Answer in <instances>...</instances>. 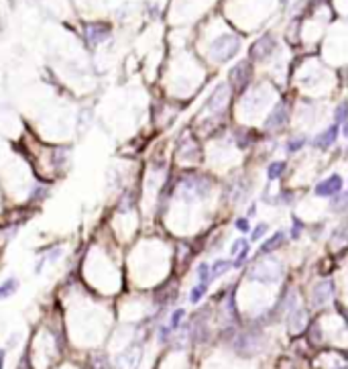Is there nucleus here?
<instances>
[{
    "instance_id": "obj_14",
    "label": "nucleus",
    "mask_w": 348,
    "mask_h": 369,
    "mask_svg": "<svg viewBox=\"0 0 348 369\" xmlns=\"http://www.w3.org/2000/svg\"><path fill=\"white\" fill-rule=\"evenodd\" d=\"M236 226H238L240 230H247V228H249V223H247V218H240V221L236 223Z\"/></svg>"
},
{
    "instance_id": "obj_6",
    "label": "nucleus",
    "mask_w": 348,
    "mask_h": 369,
    "mask_svg": "<svg viewBox=\"0 0 348 369\" xmlns=\"http://www.w3.org/2000/svg\"><path fill=\"white\" fill-rule=\"evenodd\" d=\"M336 135H338V124H334V126H330V129L324 133L320 139L316 141V145H320V147H326V145H330L334 139H336Z\"/></svg>"
},
{
    "instance_id": "obj_2",
    "label": "nucleus",
    "mask_w": 348,
    "mask_h": 369,
    "mask_svg": "<svg viewBox=\"0 0 348 369\" xmlns=\"http://www.w3.org/2000/svg\"><path fill=\"white\" fill-rule=\"evenodd\" d=\"M342 188V178L340 176H330L328 180H324L322 184L316 186V194L318 196H332L336 192H340Z\"/></svg>"
},
{
    "instance_id": "obj_12",
    "label": "nucleus",
    "mask_w": 348,
    "mask_h": 369,
    "mask_svg": "<svg viewBox=\"0 0 348 369\" xmlns=\"http://www.w3.org/2000/svg\"><path fill=\"white\" fill-rule=\"evenodd\" d=\"M198 275H200V280H202L204 284L208 282V265H206V263H202L200 267H198Z\"/></svg>"
},
{
    "instance_id": "obj_10",
    "label": "nucleus",
    "mask_w": 348,
    "mask_h": 369,
    "mask_svg": "<svg viewBox=\"0 0 348 369\" xmlns=\"http://www.w3.org/2000/svg\"><path fill=\"white\" fill-rule=\"evenodd\" d=\"M206 284H200V286H195L193 290H192V302H200V298L206 294Z\"/></svg>"
},
{
    "instance_id": "obj_7",
    "label": "nucleus",
    "mask_w": 348,
    "mask_h": 369,
    "mask_svg": "<svg viewBox=\"0 0 348 369\" xmlns=\"http://www.w3.org/2000/svg\"><path fill=\"white\" fill-rule=\"evenodd\" d=\"M17 290V280H8L6 284L0 286V298H4V296H10Z\"/></svg>"
},
{
    "instance_id": "obj_11",
    "label": "nucleus",
    "mask_w": 348,
    "mask_h": 369,
    "mask_svg": "<svg viewBox=\"0 0 348 369\" xmlns=\"http://www.w3.org/2000/svg\"><path fill=\"white\" fill-rule=\"evenodd\" d=\"M281 171H283V164H273V165L269 167V174H267V176H269L271 180H275L277 176L281 174Z\"/></svg>"
},
{
    "instance_id": "obj_1",
    "label": "nucleus",
    "mask_w": 348,
    "mask_h": 369,
    "mask_svg": "<svg viewBox=\"0 0 348 369\" xmlns=\"http://www.w3.org/2000/svg\"><path fill=\"white\" fill-rule=\"evenodd\" d=\"M238 47H240L238 37L224 35V37H220V39L214 41V45H212V53H214L216 60L226 62V60H230V57L238 51Z\"/></svg>"
},
{
    "instance_id": "obj_4",
    "label": "nucleus",
    "mask_w": 348,
    "mask_h": 369,
    "mask_svg": "<svg viewBox=\"0 0 348 369\" xmlns=\"http://www.w3.org/2000/svg\"><path fill=\"white\" fill-rule=\"evenodd\" d=\"M230 76H232V82H234V84L240 88V86L249 80V76H251V74H249V63H247V62H240V63L234 67V70L230 72Z\"/></svg>"
},
{
    "instance_id": "obj_8",
    "label": "nucleus",
    "mask_w": 348,
    "mask_h": 369,
    "mask_svg": "<svg viewBox=\"0 0 348 369\" xmlns=\"http://www.w3.org/2000/svg\"><path fill=\"white\" fill-rule=\"evenodd\" d=\"M230 267V261H226V259H220V261H216L214 263V267H212V275H222L226 269Z\"/></svg>"
},
{
    "instance_id": "obj_13",
    "label": "nucleus",
    "mask_w": 348,
    "mask_h": 369,
    "mask_svg": "<svg viewBox=\"0 0 348 369\" xmlns=\"http://www.w3.org/2000/svg\"><path fill=\"white\" fill-rule=\"evenodd\" d=\"M265 230H267V225H259L257 228H254V235H252V239H254V241L261 239V237L265 235Z\"/></svg>"
},
{
    "instance_id": "obj_17",
    "label": "nucleus",
    "mask_w": 348,
    "mask_h": 369,
    "mask_svg": "<svg viewBox=\"0 0 348 369\" xmlns=\"http://www.w3.org/2000/svg\"><path fill=\"white\" fill-rule=\"evenodd\" d=\"M283 2H287V0H283Z\"/></svg>"
},
{
    "instance_id": "obj_5",
    "label": "nucleus",
    "mask_w": 348,
    "mask_h": 369,
    "mask_svg": "<svg viewBox=\"0 0 348 369\" xmlns=\"http://www.w3.org/2000/svg\"><path fill=\"white\" fill-rule=\"evenodd\" d=\"M273 47H275V41L271 37H263V39H259L257 43H254V47H252L251 53H252V57H265Z\"/></svg>"
},
{
    "instance_id": "obj_16",
    "label": "nucleus",
    "mask_w": 348,
    "mask_h": 369,
    "mask_svg": "<svg viewBox=\"0 0 348 369\" xmlns=\"http://www.w3.org/2000/svg\"><path fill=\"white\" fill-rule=\"evenodd\" d=\"M0 367H2V351H0Z\"/></svg>"
},
{
    "instance_id": "obj_15",
    "label": "nucleus",
    "mask_w": 348,
    "mask_h": 369,
    "mask_svg": "<svg viewBox=\"0 0 348 369\" xmlns=\"http://www.w3.org/2000/svg\"><path fill=\"white\" fill-rule=\"evenodd\" d=\"M301 143H304V141H301V139H299V141H293L291 145H289V149H291V151H293V149H297V147H301Z\"/></svg>"
},
{
    "instance_id": "obj_3",
    "label": "nucleus",
    "mask_w": 348,
    "mask_h": 369,
    "mask_svg": "<svg viewBox=\"0 0 348 369\" xmlns=\"http://www.w3.org/2000/svg\"><path fill=\"white\" fill-rule=\"evenodd\" d=\"M108 33H110L108 25H88L86 27V37L90 43H100Z\"/></svg>"
},
{
    "instance_id": "obj_9",
    "label": "nucleus",
    "mask_w": 348,
    "mask_h": 369,
    "mask_svg": "<svg viewBox=\"0 0 348 369\" xmlns=\"http://www.w3.org/2000/svg\"><path fill=\"white\" fill-rule=\"evenodd\" d=\"M281 241H283V233H277L275 237H271V239L263 245V251H273V247H275L277 243H281Z\"/></svg>"
}]
</instances>
